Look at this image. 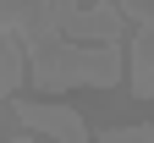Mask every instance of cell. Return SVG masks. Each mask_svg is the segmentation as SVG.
<instances>
[{"label": "cell", "instance_id": "obj_1", "mask_svg": "<svg viewBox=\"0 0 154 143\" xmlns=\"http://www.w3.org/2000/svg\"><path fill=\"white\" fill-rule=\"evenodd\" d=\"M127 55L121 44H72V39H50L44 50L28 55V83L44 94L61 88H116L121 83Z\"/></svg>", "mask_w": 154, "mask_h": 143}, {"label": "cell", "instance_id": "obj_2", "mask_svg": "<svg viewBox=\"0 0 154 143\" xmlns=\"http://www.w3.org/2000/svg\"><path fill=\"white\" fill-rule=\"evenodd\" d=\"M17 121L44 143H88V127L72 105H44V99H17Z\"/></svg>", "mask_w": 154, "mask_h": 143}, {"label": "cell", "instance_id": "obj_3", "mask_svg": "<svg viewBox=\"0 0 154 143\" xmlns=\"http://www.w3.org/2000/svg\"><path fill=\"white\" fill-rule=\"evenodd\" d=\"M99 143H154V127H105Z\"/></svg>", "mask_w": 154, "mask_h": 143}, {"label": "cell", "instance_id": "obj_4", "mask_svg": "<svg viewBox=\"0 0 154 143\" xmlns=\"http://www.w3.org/2000/svg\"><path fill=\"white\" fill-rule=\"evenodd\" d=\"M17 143H44V138H38V132H22V138H17Z\"/></svg>", "mask_w": 154, "mask_h": 143}]
</instances>
